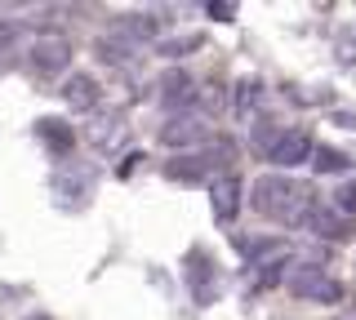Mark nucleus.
<instances>
[{"mask_svg":"<svg viewBox=\"0 0 356 320\" xmlns=\"http://www.w3.org/2000/svg\"><path fill=\"white\" fill-rule=\"evenodd\" d=\"M312 165H316V174H343L348 169V156L339 147H316L312 151Z\"/></svg>","mask_w":356,"mask_h":320,"instance_id":"nucleus-15","label":"nucleus"},{"mask_svg":"<svg viewBox=\"0 0 356 320\" xmlns=\"http://www.w3.org/2000/svg\"><path fill=\"white\" fill-rule=\"evenodd\" d=\"M200 49V36H174V40H161V53L165 58H183V53Z\"/></svg>","mask_w":356,"mask_h":320,"instance_id":"nucleus-18","label":"nucleus"},{"mask_svg":"<svg viewBox=\"0 0 356 320\" xmlns=\"http://www.w3.org/2000/svg\"><path fill=\"white\" fill-rule=\"evenodd\" d=\"M352 320H356V316H352Z\"/></svg>","mask_w":356,"mask_h":320,"instance_id":"nucleus-24","label":"nucleus"},{"mask_svg":"<svg viewBox=\"0 0 356 320\" xmlns=\"http://www.w3.org/2000/svg\"><path fill=\"white\" fill-rule=\"evenodd\" d=\"M285 285H289V294L303 298V303H321V307H339L343 303V285L334 280V276H325L321 267H298Z\"/></svg>","mask_w":356,"mask_h":320,"instance_id":"nucleus-2","label":"nucleus"},{"mask_svg":"<svg viewBox=\"0 0 356 320\" xmlns=\"http://www.w3.org/2000/svg\"><path fill=\"white\" fill-rule=\"evenodd\" d=\"M209 169H214V165H209L205 151H200V156H174V160H165V178H170V183H200Z\"/></svg>","mask_w":356,"mask_h":320,"instance_id":"nucleus-11","label":"nucleus"},{"mask_svg":"<svg viewBox=\"0 0 356 320\" xmlns=\"http://www.w3.org/2000/svg\"><path fill=\"white\" fill-rule=\"evenodd\" d=\"M334 209H343V214H356V183H343L339 192H334Z\"/></svg>","mask_w":356,"mask_h":320,"instance_id":"nucleus-19","label":"nucleus"},{"mask_svg":"<svg viewBox=\"0 0 356 320\" xmlns=\"http://www.w3.org/2000/svg\"><path fill=\"white\" fill-rule=\"evenodd\" d=\"M303 227L321 240H352V218H339V209H312Z\"/></svg>","mask_w":356,"mask_h":320,"instance_id":"nucleus-9","label":"nucleus"},{"mask_svg":"<svg viewBox=\"0 0 356 320\" xmlns=\"http://www.w3.org/2000/svg\"><path fill=\"white\" fill-rule=\"evenodd\" d=\"M27 320H49V316H27Z\"/></svg>","mask_w":356,"mask_h":320,"instance_id":"nucleus-23","label":"nucleus"},{"mask_svg":"<svg viewBox=\"0 0 356 320\" xmlns=\"http://www.w3.org/2000/svg\"><path fill=\"white\" fill-rule=\"evenodd\" d=\"M116 31H120V36H134V40H152V36H161V31H165V14H125V18H120V23H116Z\"/></svg>","mask_w":356,"mask_h":320,"instance_id":"nucleus-12","label":"nucleus"},{"mask_svg":"<svg viewBox=\"0 0 356 320\" xmlns=\"http://www.w3.org/2000/svg\"><path fill=\"white\" fill-rule=\"evenodd\" d=\"M187 285H192V294L200 303L214 298V262H209L205 249H192V258H187Z\"/></svg>","mask_w":356,"mask_h":320,"instance_id":"nucleus-10","label":"nucleus"},{"mask_svg":"<svg viewBox=\"0 0 356 320\" xmlns=\"http://www.w3.org/2000/svg\"><path fill=\"white\" fill-rule=\"evenodd\" d=\"M259 94H263L259 81H241V85H236V98H232V107H236L241 116H250V107L259 103Z\"/></svg>","mask_w":356,"mask_h":320,"instance_id":"nucleus-17","label":"nucleus"},{"mask_svg":"<svg viewBox=\"0 0 356 320\" xmlns=\"http://www.w3.org/2000/svg\"><path fill=\"white\" fill-rule=\"evenodd\" d=\"M138 160H143V156H138V151H129V156H125V160H120V165H116V174H120V178H129V174H134V169H138Z\"/></svg>","mask_w":356,"mask_h":320,"instance_id":"nucleus-22","label":"nucleus"},{"mask_svg":"<svg viewBox=\"0 0 356 320\" xmlns=\"http://www.w3.org/2000/svg\"><path fill=\"white\" fill-rule=\"evenodd\" d=\"M94 49H98V58H103V62H111V67H120V62L134 58V45L120 36V31H111V36H98Z\"/></svg>","mask_w":356,"mask_h":320,"instance_id":"nucleus-14","label":"nucleus"},{"mask_svg":"<svg viewBox=\"0 0 356 320\" xmlns=\"http://www.w3.org/2000/svg\"><path fill=\"white\" fill-rule=\"evenodd\" d=\"M5 53H18V27L0 18V58H5Z\"/></svg>","mask_w":356,"mask_h":320,"instance_id":"nucleus-20","label":"nucleus"},{"mask_svg":"<svg viewBox=\"0 0 356 320\" xmlns=\"http://www.w3.org/2000/svg\"><path fill=\"white\" fill-rule=\"evenodd\" d=\"M196 81L187 76L183 67H170V71H161V81H156V98H161V107H170V112H178V107H187L196 98Z\"/></svg>","mask_w":356,"mask_h":320,"instance_id":"nucleus-5","label":"nucleus"},{"mask_svg":"<svg viewBox=\"0 0 356 320\" xmlns=\"http://www.w3.org/2000/svg\"><path fill=\"white\" fill-rule=\"evenodd\" d=\"M250 205L259 209L263 218L289 223V227H303L312 218V209H316L307 187H298L294 178H285V174H263V178L250 187Z\"/></svg>","mask_w":356,"mask_h":320,"instance_id":"nucleus-1","label":"nucleus"},{"mask_svg":"<svg viewBox=\"0 0 356 320\" xmlns=\"http://www.w3.org/2000/svg\"><path fill=\"white\" fill-rule=\"evenodd\" d=\"M205 138H209V129H205V120H196V116H174V120L161 125V147H174V151L196 147V142H205Z\"/></svg>","mask_w":356,"mask_h":320,"instance_id":"nucleus-7","label":"nucleus"},{"mask_svg":"<svg viewBox=\"0 0 356 320\" xmlns=\"http://www.w3.org/2000/svg\"><path fill=\"white\" fill-rule=\"evenodd\" d=\"M209 205H214V218L222 227L236 223V214H241V178L236 174H222V178L209 183Z\"/></svg>","mask_w":356,"mask_h":320,"instance_id":"nucleus-6","label":"nucleus"},{"mask_svg":"<svg viewBox=\"0 0 356 320\" xmlns=\"http://www.w3.org/2000/svg\"><path fill=\"white\" fill-rule=\"evenodd\" d=\"M200 103H205V112H222V107H232V94L222 90L218 81H209V85H200Z\"/></svg>","mask_w":356,"mask_h":320,"instance_id":"nucleus-16","label":"nucleus"},{"mask_svg":"<svg viewBox=\"0 0 356 320\" xmlns=\"http://www.w3.org/2000/svg\"><path fill=\"white\" fill-rule=\"evenodd\" d=\"M205 14H209V18H218V23H232V18H236V5H227V0H209Z\"/></svg>","mask_w":356,"mask_h":320,"instance_id":"nucleus-21","label":"nucleus"},{"mask_svg":"<svg viewBox=\"0 0 356 320\" xmlns=\"http://www.w3.org/2000/svg\"><path fill=\"white\" fill-rule=\"evenodd\" d=\"M67 62H72V40H67V36H54V31H44V36L31 40L27 67L36 71V76H58V71H67Z\"/></svg>","mask_w":356,"mask_h":320,"instance_id":"nucleus-3","label":"nucleus"},{"mask_svg":"<svg viewBox=\"0 0 356 320\" xmlns=\"http://www.w3.org/2000/svg\"><path fill=\"white\" fill-rule=\"evenodd\" d=\"M312 151H316V142H312L307 129H285V134L276 138V147L267 151V160H272L276 169H294V165H303Z\"/></svg>","mask_w":356,"mask_h":320,"instance_id":"nucleus-4","label":"nucleus"},{"mask_svg":"<svg viewBox=\"0 0 356 320\" xmlns=\"http://www.w3.org/2000/svg\"><path fill=\"white\" fill-rule=\"evenodd\" d=\"M63 103L72 107V112H94L98 107V81L89 71H72L63 81Z\"/></svg>","mask_w":356,"mask_h":320,"instance_id":"nucleus-8","label":"nucleus"},{"mask_svg":"<svg viewBox=\"0 0 356 320\" xmlns=\"http://www.w3.org/2000/svg\"><path fill=\"white\" fill-rule=\"evenodd\" d=\"M36 134L49 142L54 151H58V156H67V151L76 147V134H72V125H67V120H54V116H44V120H36Z\"/></svg>","mask_w":356,"mask_h":320,"instance_id":"nucleus-13","label":"nucleus"}]
</instances>
